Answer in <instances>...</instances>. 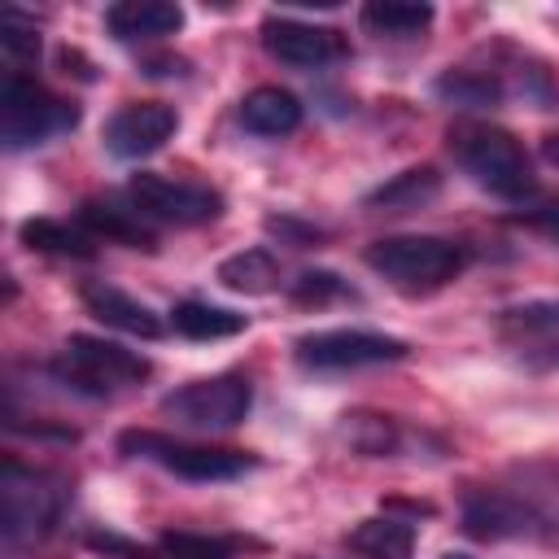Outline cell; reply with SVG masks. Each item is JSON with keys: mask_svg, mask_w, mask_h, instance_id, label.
<instances>
[{"mask_svg": "<svg viewBox=\"0 0 559 559\" xmlns=\"http://www.w3.org/2000/svg\"><path fill=\"white\" fill-rule=\"evenodd\" d=\"M79 127V105L52 96L39 79L9 70L0 87V140L4 148H31Z\"/></svg>", "mask_w": 559, "mask_h": 559, "instance_id": "cell-5", "label": "cell"}, {"mask_svg": "<svg viewBox=\"0 0 559 559\" xmlns=\"http://www.w3.org/2000/svg\"><path fill=\"white\" fill-rule=\"evenodd\" d=\"M118 450L131 454V459H148V463H157V467H166V472H175L183 480H236V476L258 467V459L245 454V450L188 445V441H175L166 432H140V428L122 432Z\"/></svg>", "mask_w": 559, "mask_h": 559, "instance_id": "cell-6", "label": "cell"}, {"mask_svg": "<svg viewBox=\"0 0 559 559\" xmlns=\"http://www.w3.org/2000/svg\"><path fill=\"white\" fill-rule=\"evenodd\" d=\"M362 262L397 293L419 297V293H437L463 275L467 245L445 240V236H384V240L367 245Z\"/></svg>", "mask_w": 559, "mask_h": 559, "instance_id": "cell-2", "label": "cell"}, {"mask_svg": "<svg viewBox=\"0 0 559 559\" xmlns=\"http://www.w3.org/2000/svg\"><path fill=\"white\" fill-rule=\"evenodd\" d=\"M441 559H472V555H463V550H450V555H441Z\"/></svg>", "mask_w": 559, "mask_h": 559, "instance_id": "cell-31", "label": "cell"}, {"mask_svg": "<svg viewBox=\"0 0 559 559\" xmlns=\"http://www.w3.org/2000/svg\"><path fill=\"white\" fill-rule=\"evenodd\" d=\"M498 336L533 371L559 367V297L520 301L498 314Z\"/></svg>", "mask_w": 559, "mask_h": 559, "instance_id": "cell-10", "label": "cell"}, {"mask_svg": "<svg viewBox=\"0 0 559 559\" xmlns=\"http://www.w3.org/2000/svg\"><path fill=\"white\" fill-rule=\"evenodd\" d=\"M79 297H83V306H87L105 328H118V332L140 336V341H157V336H162V319H157L144 301H135L131 293H122V288L109 284V280H83Z\"/></svg>", "mask_w": 559, "mask_h": 559, "instance_id": "cell-14", "label": "cell"}, {"mask_svg": "<svg viewBox=\"0 0 559 559\" xmlns=\"http://www.w3.org/2000/svg\"><path fill=\"white\" fill-rule=\"evenodd\" d=\"M288 293L297 297V301H332V297H345L349 293V284L341 280V275H332V271H301L293 284H288Z\"/></svg>", "mask_w": 559, "mask_h": 559, "instance_id": "cell-27", "label": "cell"}, {"mask_svg": "<svg viewBox=\"0 0 559 559\" xmlns=\"http://www.w3.org/2000/svg\"><path fill=\"white\" fill-rule=\"evenodd\" d=\"M79 227L92 240H118L127 249H153L157 245V236L148 231V218H140L131 205H114V201H83Z\"/></svg>", "mask_w": 559, "mask_h": 559, "instance_id": "cell-16", "label": "cell"}, {"mask_svg": "<svg viewBox=\"0 0 559 559\" xmlns=\"http://www.w3.org/2000/svg\"><path fill=\"white\" fill-rule=\"evenodd\" d=\"M542 157H546L550 166H559V135H546V140H542Z\"/></svg>", "mask_w": 559, "mask_h": 559, "instance_id": "cell-30", "label": "cell"}, {"mask_svg": "<svg viewBox=\"0 0 559 559\" xmlns=\"http://www.w3.org/2000/svg\"><path fill=\"white\" fill-rule=\"evenodd\" d=\"M450 153L454 162L472 175V183H480L485 192L502 197V201H524L537 192V175L533 162L524 153V144L498 127V122H480V118H459L450 131Z\"/></svg>", "mask_w": 559, "mask_h": 559, "instance_id": "cell-1", "label": "cell"}, {"mask_svg": "<svg viewBox=\"0 0 559 559\" xmlns=\"http://www.w3.org/2000/svg\"><path fill=\"white\" fill-rule=\"evenodd\" d=\"M432 92L445 105H454V109H485V105H498L507 96V83L493 70H467V66H459V70H445L432 83Z\"/></svg>", "mask_w": 559, "mask_h": 559, "instance_id": "cell-21", "label": "cell"}, {"mask_svg": "<svg viewBox=\"0 0 559 559\" xmlns=\"http://www.w3.org/2000/svg\"><path fill=\"white\" fill-rule=\"evenodd\" d=\"M341 437L349 441L354 454L384 459L397 450V419L380 415V411H349V415H341Z\"/></svg>", "mask_w": 559, "mask_h": 559, "instance_id": "cell-25", "label": "cell"}, {"mask_svg": "<svg viewBox=\"0 0 559 559\" xmlns=\"http://www.w3.org/2000/svg\"><path fill=\"white\" fill-rule=\"evenodd\" d=\"M0 44L13 61H35L39 57V35H35V26H17V13H4Z\"/></svg>", "mask_w": 559, "mask_h": 559, "instance_id": "cell-28", "label": "cell"}, {"mask_svg": "<svg viewBox=\"0 0 559 559\" xmlns=\"http://www.w3.org/2000/svg\"><path fill=\"white\" fill-rule=\"evenodd\" d=\"M542 528L537 511L520 502L507 489H472L463 498V533L476 542H511V537H533Z\"/></svg>", "mask_w": 559, "mask_h": 559, "instance_id": "cell-13", "label": "cell"}, {"mask_svg": "<svg viewBox=\"0 0 559 559\" xmlns=\"http://www.w3.org/2000/svg\"><path fill=\"white\" fill-rule=\"evenodd\" d=\"M253 406V384L236 371L223 376H205V380H188L179 389H170L157 411L183 428H201V432H223L236 428Z\"/></svg>", "mask_w": 559, "mask_h": 559, "instance_id": "cell-7", "label": "cell"}, {"mask_svg": "<svg viewBox=\"0 0 559 559\" xmlns=\"http://www.w3.org/2000/svg\"><path fill=\"white\" fill-rule=\"evenodd\" d=\"M17 236H22L26 249H39V253H52V258H92L96 253V240L83 227H70L61 218H26L17 227Z\"/></svg>", "mask_w": 559, "mask_h": 559, "instance_id": "cell-23", "label": "cell"}, {"mask_svg": "<svg viewBox=\"0 0 559 559\" xmlns=\"http://www.w3.org/2000/svg\"><path fill=\"white\" fill-rule=\"evenodd\" d=\"M170 323H175V332H183L188 341H223V336L245 332L249 319L236 314V310H227V306L188 297V301H179V306L170 310Z\"/></svg>", "mask_w": 559, "mask_h": 559, "instance_id": "cell-22", "label": "cell"}, {"mask_svg": "<svg viewBox=\"0 0 559 559\" xmlns=\"http://www.w3.org/2000/svg\"><path fill=\"white\" fill-rule=\"evenodd\" d=\"M148 358L118 345V341H105V336H87V332H74L61 354L52 358V376L83 393V397H109V393H122L140 380H148Z\"/></svg>", "mask_w": 559, "mask_h": 559, "instance_id": "cell-4", "label": "cell"}, {"mask_svg": "<svg viewBox=\"0 0 559 559\" xmlns=\"http://www.w3.org/2000/svg\"><path fill=\"white\" fill-rule=\"evenodd\" d=\"M240 122L245 131L253 135H288L301 127V100L284 87H253L245 100H240Z\"/></svg>", "mask_w": 559, "mask_h": 559, "instance_id": "cell-18", "label": "cell"}, {"mask_svg": "<svg viewBox=\"0 0 559 559\" xmlns=\"http://www.w3.org/2000/svg\"><path fill=\"white\" fill-rule=\"evenodd\" d=\"M66 511V480L48 467H22L4 459L0 467V537L4 546H31L57 528Z\"/></svg>", "mask_w": 559, "mask_h": 559, "instance_id": "cell-3", "label": "cell"}, {"mask_svg": "<svg viewBox=\"0 0 559 559\" xmlns=\"http://www.w3.org/2000/svg\"><path fill=\"white\" fill-rule=\"evenodd\" d=\"M437 192H441V175L432 166H411V170L384 179L376 192H367L362 205L367 210H380V214H406V210L428 205Z\"/></svg>", "mask_w": 559, "mask_h": 559, "instance_id": "cell-19", "label": "cell"}, {"mask_svg": "<svg viewBox=\"0 0 559 559\" xmlns=\"http://www.w3.org/2000/svg\"><path fill=\"white\" fill-rule=\"evenodd\" d=\"M297 362L310 371H358V367H380V362H402L411 345L402 336L367 332V328H323L297 336Z\"/></svg>", "mask_w": 559, "mask_h": 559, "instance_id": "cell-8", "label": "cell"}, {"mask_svg": "<svg viewBox=\"0 0 559 559\" xmlns=\"http://www.w3.org/2000/svg\"><path fill=\"white\" fill-rule=\"evenodd\" d=\"M262 48L293 66V70H319L332 66L349 52L345 35L332 26H314V22H297V17H266L262 22Z\"/></svg>", "mask_w": 559, "mask_h": 559, "instance_id": "cell-11", "label": "cell"}, {"mask_svg": "<svg viewBox=\"0 0 559 559\" xmlns=\"http://www.w3.org/2000/svg\"><path fill=\"white\" fill-rule=\"evenodd\" d=\"M179 127L175 105L166 100H131L105 122V148L114 157H148L157 153Z\"/></svg>", "mask_w": 559, "mask_h": 559, "instance_id": "cell-12", "label": "cell"}, {"mask_svg": "<svg viewBox=\"0 0 559 559\" xmlns=\"http://www.w3.org/2000/svg\"><path fill=\"white\" fill-rule=\"evenodd\" d=\"M157 546L162 555H175V559H231L236 555L231 537H210V533H162Z\"/></svg>", "mask_w": 559, "mask_h": 559, "instance_id": "cell-26", "label": "cell"}, {"mask_svg": "<svg viewBox=\"0 0 559 559\" xmlns=\"http://www.w3.org/2000/svg\"><path fill=\"white\" fill-rule=\"evenodd\" d=\"M345 546L354 555H362V559H411L415 555V524L384 511V515L358 520L345 533Z\"/></svg>", "mask_w": 559, "mask_h": 559, "instance_id": "cell-17", "label": "cell"}, {"mask_svg": "<svg viewBox=\"0 0 559 559\" xmlns=\"http://www.w3.org/2000/svg\"><path fill=\"white\" fill-rule=\"evenodd\" d=\"M105 26L114 39L122 44H140V39H166L183 26V9L170 0H122L105 9Z\"/></svg>", "mask_w": 559, "mask_h": 559, "instance_id": "cell-15", "label": "cell"}, {"mask_svg": "<svg viewBox=\"0 0 559 559\" xmlns=\"http://www.w3.org/2000/svg\"><path fill=\"white\" fill-rule=\"evenodd\" d=\"M432 4H415V0H371L358 9V22L380 35V39H415L419 31L432 26Z\"/></svg>", "mask_w": 559, "mask_h": 559, "instance_id": "cell-20", "label": "cell"}, {"mask_svg": "<svg viewBox=\"0 0 559 559\" xmlns=\"http://www.w3.org/2000/svg\"><path fill=\"white\" fill-rule=\"evenodd\" d=\"M127 205L148 218V223H170V227H197L223 214V197L205 183H188V179H170V175H153L140 170L127 183Z\"/></svg>", "mask_w": 559, "mask_h": 559, "instance_id": "cell-9", "label": "cell"}, {"mask_svg": "<svg viewBox=\"0 0 559 559\" xmlns=\"http://www.w3.org/2000/svg\"><path fill=\"white\" fill-rule=\"evenodd\" d=\"M515 223L537 227V231H546V236H555V240H559V201H546V205L520 210V214H515Z\"/></svg>", "mask_w": 559, "mask_h": 559, "instance_id": "cell-29", "label": "cell"}, {"mask_svg": "<svg viewBox=\"0 0 559 559\" xmlns=\"http://www.w3.org/2000/svg\"><path fill=\"white\" fill-rule=\"evenodd\" d=\"M218 284L231 293H271L280 284V262L266 249H240L218 262Z\"/></svg>", "mask_w": 559, "mask_h": 559, "instance_id": "cell-24", "label": "cell"}]
</instances>
